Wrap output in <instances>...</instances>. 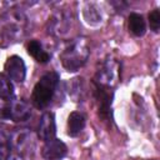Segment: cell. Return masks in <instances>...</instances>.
I'll use <instances>...</instances> for the list:
<instances>
[{"mask_svg": "<svg viewBox=\"0 0 160 160\" xmlns=\"http://www.w3.org/2000/svg\"><path fill=\"white\" fill-rule=\"evenodd\" d=\"M118 64L114 60H106L98 70L95 76V84L101 88L110 89L118 79Z\"/></svg>", "mask_w": 160, "mask_h": 160, "instance_id": "277c9868", "label": "cell"}, {"mask_svg": "<svg viewBox=\"0 0 160 160\" xmlns=\"http://www.w3.org/2000/svg\"><path fill=\"white\" fill-rule=\"evenodd\" d=\"M12 160H25L22 156H20V155H16V156H14L12 158Z\"/></svg>", "mask_w": 160, "mask_h": 160, "instance_id": "ac0fdd59", "label": "cell"}, {"mask_svg": "<svg viewBox=\"0 0 160 160\" xmlns=\"http://www.w3.org/2000/svg\"><path fill=\"white\" fill-rule=\"evenodd\" d=\"M149 22H150L151 30H154L155 32H158L159 31V28H160V11L158 9L152 10L149 14Z\"/></svg>", "mask_w": 160, "mask_h": 160, "instance_id": "e0dca14e", "label": "cell"}, {"mask_svg": "<svg viewBox=\"0 0 160 160\" xmlns=\"http://www.w3.org/2000/svg\"><path fill=\"white\" fill-rule=\"evenodd\" d=\"M90 54L88 41L85 38H78L72 40L61 52L60 60L62 66L69 71L79 70L88 60Z\"/></svg>", "mask_w": 160, "mask_h": 160, "instance_id": "6da1fadb", "label": "cell"}, {"mask_svg": "<svg viewBox=\"0 0 160 160\" xmlns=\"http://www.w3.org/2000/svg\"><path fill=\"white\" fill-rule=\"evenodd\" d=\"M58 82H59V75L55 71H49L40 78V80L34 86L31 94V101L35 108L44 109L50 104Z\"/></svg>", "mask_w": 160, "mask_h": 160, "instance_id": "7a4b0ae2", "label": "cell"}, {"mask_svg": "<svg viewBox=\"0 0 160 160\" xmlns=\"http://www.w3.org/2000/svg\"><path fill=\"white\" fill-rule=\"evenodd\" d=\"M66 152H68L66 145L56 138L45 141L41 149V155L45 160H61L66 155Z\"/></svg>", "mask_w": 160, "mask_h": 160, "instance_id": "52a82bcc", "label": "cell"}, {"mask_svg": "<svg viewBox=\"0 0 160 160\" xmlns=\"http://www.w3.org/2000/svg\"><path fill=\"white\" fill-rule=\"evenodd\" d=\"M108 90L109 89H106V88H101V86L96 85L95 95H96V100H98V104H99L100 115L104 116V118L109 115V109H110V104H111V96L108 92Z\"/></svg>", "mask_w": 160, "mask_h": 160, "instance_id": "30bf717a", "label": "cell"}, {"mask_svg": "<svg viewBox=\"0 0 160 160\" xmlns=\"http://www.w3.org/2000/svg\"><path fill=\"white\" fill-rule=\"evenodd\" d=\"M28 52L36 59V61L39 62H48L50 60V55L42 49L41 44L38 41V40H31L29 44H28Z\"/></svg>", "mask_w": 160, "mask_h": 160, "instance_id": "7c38bea8", "label": "cell"}, {"mask_svg": "<svg viewBox=\"0 0 160 160\" xmlns=\"http://www.w3.org/2000/svg\"><path fill=\"white\" fill-rule=\"evenodd\" d=\"M11 154V141L10 135L0 129V160H9Z\"/></svg>", "mask_w": 160, "mask_h": 160, "instance_id": "9a60e30c", "label": "cell"}, {"mask_svg": "<svg viewBox=\"0 0 160 160\" xmlns=\"http://www.w3.org/2000/svg\"><path fill=\"white\" fill-rule=\"evenodd\" d=\"M10 141H11V145L21 155L29 154L34 149V141H32L31 132H29L26 129H18V130H15L12 132V135L10 136Z\"/></svg>", "mask_w": 160, "mask_h": 160, "instance_id": "5b68a950", "label": "cell"}, {"mask_svg": "<svg viewBox=\"0 0 160 160\" xmlns=\"http://www.w3.org/2000/svg\"><path fill=\"white\" fill-rule=\"evenodd\" d=\"M5 71L9 79L16 82H22L26 75V68H25L24 60L18 55L10 56L5 62Z\"/></svg>", "mask_w": 160, "mask_h": 160, "instance_id": "8992f818", "label": "cell"}, {"mask_svg": "<svg viewBox=\"0 0 160 160\" xmlns=\"http://www.w3.org/2000/svg\"><path fill=\"white\" fill-rule=\"evenodd\" d=\"M51 22H52V30H51V31H54V32L58 34V35H64V34L68 31L69 24H70V22H69V19L64 15V12L56 14V15L52 18Z\"/></svg>", "mask_w": 160, "mask_h": 160, "instance_id": "4fadbf2b", "label": "cell"}, {"mask_svg": "<svg viewBox=\"0 0 160 160\" xmlns=\"http://www.w3.org/2000/svg\"><path fill=\"white\" fill-rule=\"evenodd\" d=\"M56 134V125H55V116L52 112L46 111L41 115L39 125H38V136L42 141H48L55 138Z\"/></svg>", "mask_w": 160, "mask_h": 160, "instance_id": "ba28073f", "label": "cell"}, {"mask_svg": "<svg viewBox=\"0 0 160 160\" xmlns=\"http://www.w3.org/2000/svg\"><path fill=\"white\" fill-rule=\"evenodd\" d=\"M14 95V86L10 79L5 74H0V98L2 100L10 101Z\"/></svg>", "mask_w": 160, "mask_h": 160, "instance_id": "5bb4252c", "label": "cell"}, {"mask_svg": "<svg viewBox=\"0 0 160 160\" xmlns=\"http://www.w3.org/2000/svg\"><path fill=\"white\" fill-rule=\"evenodd\" d=\"M129 30L135 35V36H142L145 34V30H146V24H145V20L144 18L140 15V14H136V12H132L129 15Z\"/></svg>", "mask_w": 160, "mask_h": 160, "instance_id": "8fae6325", "label": "cell"}, {"mask_svg": "<svg viewBox=\"0 0 160 160\" xmlns=\"http://www.w3.org/2000/svg\"><path fill=\"white\" fill-rule=\"evenodd\" d=\"M2 116L16 122L26 121L31 116V109L29 104L22 100H10V102L2 108Z\"/></svg>", "mask_w": 160, "mask_h": 160, "instance_id": "3957f363", "label": "cell"}, {"mask_svg": "<svg viewBox=\"0 0 160 160\" xmlns=\"http://www.w3.org/2000/svg\"><path fill=\"white\" fill-rule=\"evenodd\" d=\"M85 126V116L81 112L72 111L68 118V134L70 136L79 135Z\"/></svg>", "mask_w": 160, "mask_h": 160, "instance_id": "9c48e42d", "label": "cell"}, {"mask_svg": "<svg viewBox=\"0 0 160 160\" xmlns=\"http://www.w3.org/2000/svg\"><path fill=\"white\" fill-rule=\"evenodd\" d=\"M84 15H85V19L89 24H98L99 21H101V16H100V12L98 11V9L91 5V4H88L86 8H85V11H84Z\"/></svg>", "mask_w": 160, "mask_h": 160, "instance_id": "2e32d148", "label": "cell"}]
</instances>
